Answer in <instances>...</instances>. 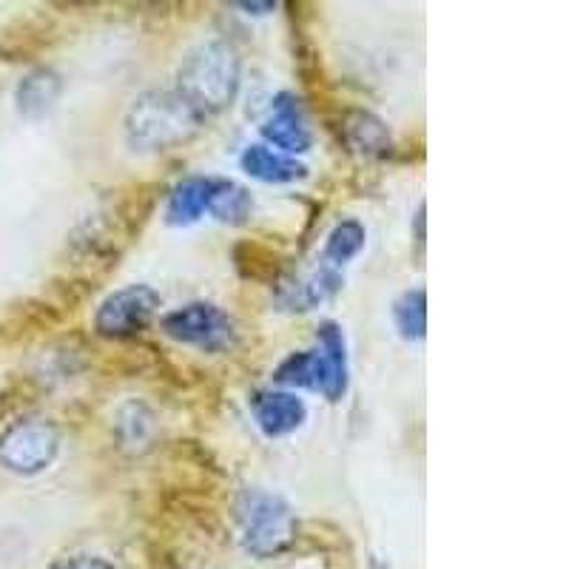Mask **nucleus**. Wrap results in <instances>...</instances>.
<instances>
[{"label":"nucleus","mask_w":569,"mask_h":569,"mask_svg":"<svg viewBox=\"0 0 569 569\" xmlns=\"http://www.w3.org/2000/svg\"><path fill=\"white\" fill-rule=\"evenodd\" d=\"M240 54L226 40H206L182 58L177 71V94L202 120L222 114L240 94Z\"/></svg>","instance_id":"f257e3e1"},{"label":"nucleus","mask_w":569,"mask_h":569,"mask_svg":"<svg viewBox=\"0 0 569 569\" xmlns=\"http://www.w3.org/2000/svg\"><path fill=\"white\" fill-rule=\"evenodd\" d=\"M206 126L174 89H151L131 103L126 114V142L140 154L171 151Z\"/></svg>","instance_id":"f03ea898"},{"label":"nucleus","mask_w":569,"mask_h":569,"mask_svg":"<svg viewBox=\"0 0 569 569\" xmlns=\"http://www.w3.org/2000/svg\"><path fill=\"white\" fill-rule=\"evenodd\" d=\"M233 518H237L242 550L262 561L282 556L297 541V516L277 492L242 490L233 505Z\"/></svg>","instance_id":"7ed1b4c3"},{"label":"nucleus","mask_w":569,"mask_h":569,"mask_svg":"<svg viewBox=\"0 0 569 569\" xmlns=\"http://www.w3.org/2000/svg\"><path fill=\"white\" fill-rule=\"evenodd\" d=\"M317 350L291 353L277 368L273 379L288 388H308L328 401H339L348 390V345L337 322H322L317 330Z\"/></svg>","instance_id":"20e7f679"},{"label":"nucleus","mask_w":569,"mask_h":569,"mask_svg":"<svg viewBox=\"0 0 569 569\" xmlns=\"http://www.w3.org/2000/svg\"><path fill=\"white\" fill-rule=\"evenodd\" d=\"M60 450V430L52 419L27 416L0 433V465L18 476H34L52 467Z\"/></svg>","instance_id":"39448f33"},{"label":"nucleus","mask_w":569,"mask_h":569,"mask_svg":"<svg viewBox=\"0 0 569 569\" xmlns=\"http://www.w3.org/2000/svg\"><path fill=\"white\" fill-rule=\"evenodd\" d=\"M162 330L174 342L191 345L206 353H220L237 342V325L213 302H191L166 313Z\"/></svg>","instance_id":"423d86ee"},{"label":"nucleus","mask_w":569,"mask_h":569,"mask_svg":"<svg viewBox=\"0 0 569 569\" xmlns=\"http://www.w3.org/2000/svg\"><path fill=\"white\" fill-rule=\"evenodd\" d=\"M160 293L151 284H129L120 288L111 297L100 302L94 313V330L100 337L129 339L151 325V319L160 311Z\"/></svg>","instance_id":"0eeeda50"},{"label":"nucleus","mask_w":569,"mask_h":569,"mask_svg":"<svg viewBox=\"0 0 569 569\" xmlns=\"http://www.w3.org/2000/svg\"><path fill=\"white\" fill-rule=\"evenodd\" d=\"M339 288H342V271L325 266V262H319L311 271L284 273V277H277V282H273L279 308L297 313L313 311L317 305L328 302L333 293H339Z\"/></svg>","instance_id":"6e6552de"},{"label":"nucleus","mask_w":569,"mask_h":569,"mask_svg":"<svg viewBox=\"0 0 569 569\" xmlns=\"http://www.w3.org/2000/svg\"><path fill=\"white\" fill-rule=\"evenodd\" d=\"M262 137L273 142L277 149H282L284 154H305L311 149L313 134L308 129V120H305L302 103L297 100V94L282 91V94L273 98L271 114L262 123Z\"/></svg>","instance_id":"1a4fd4ad"},{"label":"nucleus","mask_w":569,"mask_h":569,"mask_svg":"<svg viewBox=\"0 0 569 569\" xmlns=\"http://www.w3.org/2000/svg\"><path fill=\"white\" fill-rule=\"evenodd\" d=\"M251 410L259 430L271 436V439L291 436L308 419L305 401L297 399L293 393H282V390H259V393H253Z\"/></svg>","instance_id":"9d476101"},{"label":"nucleus","mask_w":569,"mask_h":569,"mask_svg":"<svg viewBox=\"0 0 569 569\" xmlns=\"http://www.w3.org/2000/svg\"><path fill=\"white\" fill-rule=\"evenodd\" d=\"M213 191H217L213 177H188L180 186H174V191L169 194V206H166L169 226H194L211 208Z\"/></svg>","instance_id":"9b49d317"},{"label":"nucleus","mask_w":569,"mask_h":569,"mask_svg":"<svg viewBox=\"0 0 569 569\" xmlns=\"http://www.w3.org/2000/svg\"><path fill=\"white\" fill-rule=\"evenodd\" d=\"M60 91H63V80H60L58 71L32 69L14 89V103H18L20 114L34 120L58 103Z\"/></svg>","instance_id":"f8f14e48"},{"label":"nucleus","mask_w":569,"mask_h":569,"mask_svg":"<svg viewBox=\"0 0 569 569\" xmlns=\"http://www.w3.org/2000/svg\"><path fill=\"white\" fill-rule=\"evenodd\" d=\"M345 142L350 146V151L362 157H385L393 149L388 126L365 109L348 111V117H345Z\"/></svg>","instance_id":"ddd939ff"},{"label":"nucleus","mask_w":569,"mask_h":569,"mask_svg":"<svg viewBox=\"0 0 569 569\" xmlns=\"http://www.w3.org/2000/svg\"><path fill=\"white\" fill-rule=\"evenodd\" d=\"M242 171H246L248 177H253V180L259 182H293V180H302L305 174H308V169H305L302 162L291 160L288 154H282V151H273L268 149V146H248L246 151H242Z\"/></svg>","instance_id":"4468645a"},{"label":"nucleus","mask_w":569,"mask_h":569,"mask_svg":"<svg viewBox=\"0 0 569 569\" xmlns=\"http://www.w3.org/2000/svg\"><path fill=\"white\" fill-rule=\"evenodd\" d=\"M365 248V228L362 222L356 220H342L333 231L328 233V242H325L322 262L330 268H339L342 271L350 259L359 257V251Z\"/></svg>","instance_id":"2eb2a0df"},{"label":"nucleus","mask_w":569,"mask_h":569,"mask_svg":"<svg viewBox=\"0 0 569 569\" xmlns=\"http://www.w3.org/2000/svg\"><path fill=\"white\" fill-rule=\"evenodd\" d=\"M253 200L246 188L237 186L231 180H217V191L208 213H213L220 222H231V226H242L251 217Z\"/></svg>","instance_id":"dca6fc26"},{"label":"nucleus","mask_w":569,"mask_h":569,"mask_svg":"<svg viewBox=\"0 0 569 569\" xmlns=\"http://www.w3.org/2000/svg\"><path fill=\"white\" fill-rule=\"evenodd\" d=\"M396 328L405 339H425L427 333V297L421 288L401 293L399 302L393 305Z\"/></svg>","instance_id":"f3484780"},{"label":"nucleus","mask_w":569,"mask_h":569,"mask_svg":"<svg viewBox=\"0 0 569 569\" xmlns=\"http://www.w3.org/2000/svg\"><path fill=\"white\" fill-rule=\"evenodd\" d=\"M63 569H114V567L100 556H80V558H71Z\"/></svg>","instance_id":"a211bd4d"},{"label":"nucleus","mask_w":569,"mask_h":569,"mask_svg":"<svg viewBox=\"0 0 569 569\" xmlns=\"http://www.w3.org/2000/svg\"><path fill=\"white\" fill-rule=\"evenodd\" d=\"M240 9H248V14H266L277 9V3H237Z\"/></svg>","instance_id":"6ab92c4d"}]
</instances>
